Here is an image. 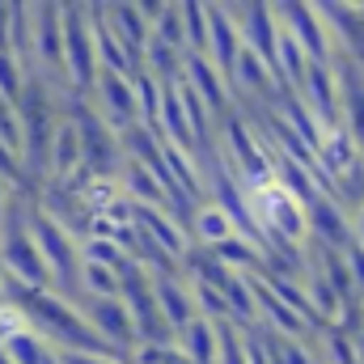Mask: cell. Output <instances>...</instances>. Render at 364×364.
I'll return each instance as SVG.
<instances>
[{"mask_svg": "<svg viewBox=\"0 0 364 364\" xmlns=\"http://www.w3.org/2000/svg\"><path fill=\"white\" fill-rule=\"evenodd\" d=\"M229 237H237L233 233V225L203 199L191 216H186V242L191 246H203V250H212V246H220V242H229Z\"/></svg>", "mask_w": 364, "mask_h": 364, "instance_id": "cell-12", "label": "cell"}, {"mask_svg": "<svg viewBox=\"0 0 364 364\" xmlns=\"http://www.w3.org/2000/svg\"><path fill=\"white\" fill-rule=\"evenodd\" d=\"M17 331H26L21 309H17V305H0V343H4L9 335H17Z\"/></svg>", "mask_w": 364, "mask_h": 364, "instance_id": "cell-18", "label": "cell"}, {"mask_svg": "<svg viewBox=\"0 0 364 364\" xmlns=\"http://www.w3.org/2000/svg\"><path fill=\"white\" fill-rule=\"evenodd\" d=\"M0 144L21 157V119H17V102H4V97H0Z\"/></svg>", "mask_w": 364, "mask_h": 364, "instance_id": "cell-16", "label": "cell"}, {"mask_svg": "<svg viewBox=\"0 0 364 364\" xmlns=\"http://www.w3.org/2000/svg\"><path fill=\"white\" fill-rule=\"evenodd\" d=\"M322 132L339 127V81H335V64H309L301 77V90L292 93Z\"/></svg>", "mask_w": 364, "mask_h": 364, "instance_id": "cell-5", "label": "cell"}, {"mask_svg": "<svg viewBox=\"0 0 364 364\" xmlns=\"http://www.w3.org/2000/svg\"><path fill=\"white\" fill-rule=\"evenodd\" d=\"M208 9V64L225 77V85H229V77H233V64H237V55H242V34H237V26H233V17H229V9L225 4H203Z\"/></svg>", "mask_w": 364, "mask_h": 364, "instance_id": "cell-6", "label": "cell"}, {"mask_svg": "<svg viewBox=\"0 0 364 364\" xmlns=\"http://www.w3.org/2000/svg\"><path fill=\"white\" fill-rule=\"evenodd\" d=\"M275 17H279V26L292 34V43L305 51L309 64H335V43H331V34H326V26H322L318 9H309V4H279Z\"/></svg>", "mask_w": 364, "mask_h": 364, "instance_id": "cell-3", "label": "cell"}, {"mask_svg": "<svg viewBox=\"0 0 364 364\" xmlns=\"http://www.w3.org/2000/svg\"><path fill=\"white\" fill-rule=\"evenodd\" d=\"M335 81H339V127L352 136V144L364 157V73L348 60H335Z\"/></svg>", "mask_w": 364, "mask_h": 364, "instance_id": "cell-7", "label": "cell"}, {"mask_svg": "<svg viewBox=\"0 0 364 364\" xmlns=\"http://www.w3.org/2000/svg\"><path fill=\"white\" fill-rule=\"evenodd\" d=\"M60 364H123L114 356H102V352H55Z\"/></svg>", "mask_w": 364, "mask_h": 364, "instance_id": "cell-19", "label": "cell"}, {"mask_svg": "<svg viewBox=\"0 0 364 364\" xmlns=\"http://www.w3.org/2000/svg\"><path fill=\"white\" fill-rule=\"evenodd\" d=\"M356 356H360V364H364V326H360V335H356Z\"/></svg>", "mask_w": 364, "mask_h": 364, "instance_id": "cell-21", "label": "cell"}, {"mask_svg": "<svg viewBox=\"0 0 364 364\" xmlns=\"http://www.w3.org/2000/svg\"><path fill=\"white\" fill-rule=\"evenodd\" d=\"M30 55H34V77L51 81V85H64V26H60V4H30Z\"/></svg>", "mask_w": 364, "mask_h": 364, "instance_id": "cell-2", "label": "cell"}, {"mask_svg": "<svg viewBox=\"0 0 364 364\" xmlns=\"http://www.w3.org/2000/svg\"><path fill=\"white\" fill-rule=\"evenodd\" d=\"M9 195H13V191H9V186L0 182V212H4V203H9Z\"/></svg>", "mask_w": 364, "mask_h": 364, "instance_id": "cell-22", "label": "cell"}, {"mask_svg": "<svg viewBox=\"0 0 364 364\" xmlns=\"http://www.w3.org/2000/svg\"><path fill=\"white\" fill-rule=\"evenodd\" d=\"M0 352H4V356H9L13 364H43L51 348H47V343H43V339H38V335H34V331L26 326V331L9 335V339L0 343Z\"/></svg>", "mask_w": 364, "mask_h": 364, "instance_id": "cell-15", "label": "cell"}, {"mask_svg": "<svg viewBox=\"0 0 364 364\" xmlns=\"http://www.w3.org/2000/svg\"><path fill=\"white\" fill-rule=\"evenodd\" d=\"M182 13V47L191 55H208V9L203 4H178Z\"/></svg>", "mask_w": 364, "mask_h": 364, "instance_id": "cell-14", "label": "cell"}, {"mask_svg": "<svg viewBox=\"0 0 364 364\" xmlns=\"http://www.w3.org/2000/svg\"><path fill=\"white\" fill-rule=\"evenodd\" d=\"M182 81L199 93V102L212 110V119H216V114H229V97H233V93H229V85H225V77H220L203 55L182 51Z\"/></svg>", "mask_w": 364, "mask_h": 364, "instance_id": "cell-8", "label": "cell"}, {"mask_svg": "<svg viewBox=\"0 0 364 364\" xmlns=\"http://www.w3.org/2000/svg\"><path fill=\"white\" fill-rule=\"evenodd\" d=\"M0 364H13V360H9V356H4V352H0Z\"/></svg>", "mask_w": 364, "mask_h": 364, "instance_id": "cell-23", "label": "cell"}, {"mask_svg": "<svg viewBox=\"0 0 364 364\" xmlns=\"http://www.w3.org/2000/svg\"><path fill=\"white\" fill-rule=\"evenodd\" d=\"M21 85H26V73L13 64V55H0V97L4 102H17Z\"/></svg>", "mask_w": 364, "mask_h": 364, "instance_id": "cell-17", "label": "cell"}, {"mask_svg": "<svg viewBox=\"0 0 364 364\" xmlns=\"http://www.w3.org/2000/svg\"><path fill=\"white\" fill-rule=\"evenodd\" d=\"M0 305H9V279H4V272H0Z\"/></svg>", "mask_w": 364, "mask_h": 364, "instance_id": "cell-20", "label": "cell"}, {"mask_svg": "<svg viewBox=\"0 0 364 364\" xmlns=\"http://www.w3.org/2000/svg\"><path fill=\"white\" fill-rule=\"evenodd\" d=\"M102 13H106V26H110V34L119 38V47L132 55V64L140 68V55H144V47H149V17H144V9L140 4H102Z\"/></svg>", "mask_w": 364, "mask_h": 364, "instance_id": "cell-11", "label": "cell"}, {"mask_svg": "<svg viewBox=\"0 0 364 364\" xmlns=\"http://www.w3.org/2000/svg\"><path fill=\"white\" fill-rule=\"evenodd\" d=\"M149 284H153V301H157V309H161V318H166L170 335H178L191 318H199V314H195V301H191V288H186V279H182V272H174V275H149Z\"/></svg>", "mask_w": 364, "mask_h": 364, "instance_id": "cell-10", "label": "cell"}, {"mask_svg": "<svg viewBox=\"0 0 364 364\" xmlns=\"http://www.w3.org/2000/svg\"><path fill=\"white\" fill-rule=\"evenodd\" d=\"M132 225H136L153 246H161L174 263H182V255L191 250V242H186L182 225L166 212V208H132Z\"/></svg>", "mask_w": 364, "mask_h": 364, "instance_id": "cell-9", "label": "cell"}, {"mask_svg": "<svg viewBox=\"0 0 364 364\" xmlns=\"http://www.w3.org/2000/svg\"><path fill=\"white\" fill-rule=\"evenodd\" d=\"M60 26H64V85L77 97H90L97 81V51L90 34V9L85 4H60Z\"/></svg>", "mask_w": 364, "mask_h": 364, "instance_id": "cell-1", "label": "cell"}, {"mask_svg": "<svg viewBox=\"0 0 364 364\" xmlns=\"http://www.w3.org/2000/svg\"><path fill=\"white\" fill-rule=\"evenodd\" d=\"M305 225H309V242H314V246H326V250H335V255H348V250L356 246V237H352V216H348L331 195H322V191L305 203Z\"/></svg>", "mask_w": 364, "mask_h": 364, "instance_id": "cell-4", "label": "cell"}, {"mask_svg": "<svg viewBox=\"0 0 364 364\" xmlns=\"http://www.w3.org/2000/svg\"><path fill=\"white\" fill-rule=\"evenodd\" d=\"M174 348L182 352L186 364H216V322L191 318L178 335H174Z\"/></svg>", "mask_w": 364, "mask_h": 364, "instance_id": "cell-13", "label": "cell"}]
</instances>
